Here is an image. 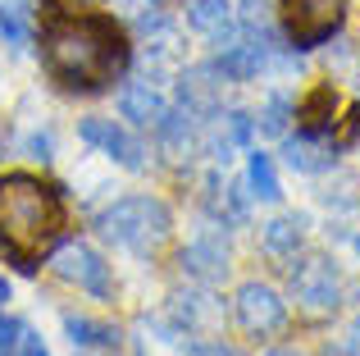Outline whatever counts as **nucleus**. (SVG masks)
<instances>
[{
	"instance_id": "obj_17",
	"label": "nucleus",
	"mask_w": 360,
	"mask_h": 356,
	"mask_svg": "<svg viewBox=\"0 0 360 356\" xmlns=\"http://www.w3.org/2000/svg\"><path fill=\"white\" fill-rule=\"evenodd\" d=\"M246 187H251L255 201H278V196H283L278 174H274V160L264 151H251V155H246Z\"/></svg>"
},
{
	"instance_id": "obj_24",
	"label": "nucleus",
	"mask_w": 360,
	"mask_h": 356,
	"mask_svg": "<svg viewBox=\"0 0 360 356\" xmlns=\"http://www.w3.org/2000/svg\"><path fill=\"white\" fill-rule=\"evenodd\" d=\"M9 302V284H5V279H0V306H5Z\"/></svg>"
},
{
	"instance_id": "obj_15",
	"label": "nucleus",
	"mask_w": 360,
	"mask_h": 356,
	"mask_svg": "<svg viewBox=\"0 0 360 356\" xmlns=\"http://www.w3.org/2000/svg\"><path fill=\"white\" fill-rule=\"evenodd\" d=\"M64 333H69L73 348H82V352H110V348H119V329L91 320V315H64Z\"/></svg>"
},
{
	"instance_id": "obj_25",
	"label": "nucleus",
	"mask_w": 360,
	"mask_h": 356,
	"mask_svg": "<svg viewBox=\"0 0 360 356\" xmlns=\"http://www.w3.org/2000/svg\"><path fill=\"white\" fill-rule=\"evenodd\" d=\"M269 356H297V352H269Z\"/></svg>"
},
{
	"instance_id": "obj_13",
	"label": "nucleus",
	"mask_w": 360,
	"mask_h": 356,
	"mask_svg": "<svg viewBox=\"0 0 360 356\" xmlns=\"http://www.w3.org/2000/svg\"><path fill=\"white\" fill-rule=\"evenodd\" d=\"M301 238H306V220H297V215H278V220H269L264 233H260L264 251H269L274 260H292L301 251Z\"/></svg>"
},
{
	"instance_id": "obj_9",
	"label": "nucleus",
	"mask_w": 360,
	"mask_h": 356,
	"mask_svg": "<svg viewBox=\"0 0 360 356\" xmlns=\"http://www.w3.org/2000/svg\"><path fill=\"white\" fill-rule=\"evenodd\" d=\"M292 115L301 119V137H315V142H319V137H328V133H333V124H338V119H333L338 115V91L328 87V82H319V87L310 91Z\"/></svg>"
},
{
	"instance_id": "obj_8",
	"label": "nucleus",
	"mask_w": 360,
	"mask_h": 356,
	"mask_svg": "<svg viewBox=\"0 0 360 356\" xmlns=\"http://www.w3.org/2000/svg\"><path fill=\"white\" fill-rule=\"evenodd\" d=\"M78 137L87 146H96V151H105L115 165H123V170H132V174L146 170V146H141L128 128H119L115 119H82Z\"/></svg>"
},
{
	"instance_id": "obj_23",
	"label": "nucleus",
	"mask_w": 360,
	"mask_h": 356,
	"mask_svg": "<svg viewBox=\"0 0 360 356\" xmlns=\"http://www.w3.org/2000/svg\"><path fill=\"white\" fill-rule=\"evenodd\" d=\"M324 356H356V352H352V348L342 343V348H324Z\"/></svg>"
},
{
	"instance_id": "obj_10",
	"label": "nucleus",
	"mask_w": 360,
	"mask_h": 356,
	"mask_svg": "<svg viewBox=\"0 0 360 356\" xmlns=\"http://www.w3.org/2000/svg\"><path fill=\"white\" fill-rule=\"evenodd\" d=\"M119 110H123V119H128V124L155 128L160 119L169 115V101L160 96V87H150V82H128V87H123V96H119Z\"/></svg>"
},
{
	"instance_id": "obj_14",
	"label": "nucleus",
	"mask_w": 360,
	"mask_h": 356,
	"mask_svg": "<svg viewBox=\"0 0 360 356\" xmlns=\"http://www.w3.org/2000/svg\"><path fill=\"white\" fill-rule=\"evenodd\" d=\"M0 42L9 51L32 46V0H0Z\"/></svg>"
},
{
	"instance_id": "obj_1",
	"label": "nucleus",
	"mask_w": 360,
	"mask_h": 356,
	"mask_svg": "<svg viewBox=\"0 0 360 356\" xmlns=\"http://www.w3.org/2000/svg\"><path fill=\"white\" fill-rule=\"evenodd\" d=\"M46 46V69L55 82L73 91H96L115 82L128 69V42L123 27L105 14H60L51 18L41 37Z\"/></svg>"
},
{
	"instance_id": "obj_16",
	"label": "nucleus",
	"mask_w": 360,
	"mask_h": 356,
	"mask_svg": "<svg viewBox=\"0 0 360 356\" xmlns=\"http://www.w3.org/2000/svg\"><path fill=\"white\" fill-rule=\"evenodd\" d=\"M283 155H288V165L297 174H328L333 160H338V155L324 151L315 137H288V142H283Z\"/></svg>"
},
{
	"instance_id": "obj_12",
	"label": "nucleus",
	"mask_w": 360,
	"mask_h": 356,
	"mask_svg": "<svg viewBox=\"0 0 360 356\" xmlns=\"http://www.w3.org/2000/svg\"><path fill=\"white\" fill-rule=\"evenodd\" d=\"M183 269L196 279H224L229 274V247L219 238H196L192 247L183 251Z\"/></svg>"
},
{
	"instance_id": "obj_22",
	"label": "nucleus",
	"mask_w": 360,
	"mask_h": 356,
	"mask_svg": "<svg viewBox=\"0 0 360 356\" xmlns=\"http://www.w3.org/2000/svg\"><path fill=\"white\" fill-rule=\"evenodd\" d=\"M347 348H352V352L360 356V320L352 324V329H347Z\"/></svg>"
},
{
	"instance_id": "obj_19",
	"label": "nucleus",
	"mask_w": 360,
	"mask_h": 356,
	"mask_svg": "<svg viewBox=\"0 0 360 356\" xmlns=\"http://www.w3.org/2000/svg\"><path fill=\"white\" fill-rule=\"evenodd\" d=\"M9 356H51V352H46V343H41V333H37V329L18 324V333H14V348H9Z\"/></svg>"
},
{
	"instance_id": "obj_7",
	"label": "nucleus",
	"mask_w": 360,
	"mask_h": 356,
	"mask_svg": "<svg viewBox=\"0 0 360 356\" xmlns=\"http://www.w3.org/2000/svg\"><path fill=\"white\" fill-rule=\"evenodd\" d=\"M51 269L64 279V284L82 288V293L91 297H110V265L96 256L91 247H82V242H64L60 251H55Z\"/></svg>"
},
{
	"instance_id": "obj_26",
	"label": "nucleus",
	"mask_w": 360,
	"mask_h": 356,
	"mask_svg": "<svg viewBox=\"0 0 360 356\" xmlns=\"http://www.w3.org/2000/svg\"><path fill=\"white\" fill-rule=\"evenodd\" d=\"M356 256H360V233H356Z\"/></svg>"
},
{
	"instance_id": "obj_3",
	"label": "nucleus",
	"mask_w": 360,
	"mask_h": 356,
	"mask_svg": "<svg viewBox=\"0 0 360 356\" xmlns=\"http://www.w3.org/2000/svg\"><path fill=\"white\" fill-rule=\"evenodd\" d=\"M96 229H101V238H110L115 247L146 256V251H160L169 242L174 220H169V205L160 201V196H123V201L105 205V210L96 215Z\"/></svg>"
},
{
	"instance_id": "obj_21",
	"label": "nucleus",
	"mask_w": 360,
	"mask_h": 356,
	"mask_svg": "<svg viewBox=\"0 0 360 356\" xmlns=\"http://www.w3.org/2000/svg\"><path fill=\"white\" fill-rule=\"evenodd\" d=\"M14 333H18V324H9L5 315H0V356H9V348H14Z\"/></svg>"
},
{
	"instance_id": "obj_4",
	"label": "nucleus",
	"mask_w": 360,
	"mask_h": 356,
	"mask_svg": "<svg viewBox=\"0 0 360 356\" xmlns=\"http://www.w3.org/2000/svg\"><path fill=\"white\" fill-rule=\"evenodd\" d=\"M278 9H283V27H288L297 51L328 42L347 18V0H278Z\"/></svg>"
},
{
	"instance_id": "obj_20",
	"label": "nucleus",
	"mask_w": 360,
	"mask_h": 356,
	"mask_svg": "<svg viewBox=\"0 0 360 356\" xmlns=\"http://www.w3.org/2000/svg\"><path fill=\"white\" fill-rule=\"evenodd\" d=\"M187 356H238V352L224 343H196V348H187Z\"/></svg>"
},
{
	"instance_id": "obj_6",
	"label": "nucleus",
	"mask_w": 360,
	"mask_h": 356,
	"mask_svg": "<svg viewBox=\"0 0 360 356\" xmlns=\"http://www.w3.org/2000/svg\"><path fill=\"white\" fill-rule=\"evenodd\" d=\"M292 297H297V306L310 311V315L338 311V302H342V279H338L333 260H324V256L301 260V265L292 269Z\"/></svg>"
},
{
	"instance_id": "obj_2",
	"label": "nucleus",
	"mask_w": 360,
	"mask_h": 356,
	"mask_svg": "<svg viewBox=\"0 0 360 356\" xmlns=\"http://www.w3.org/2000/svg\"><path fill=\"white\" fill-rule=\"evenodd\" d=\"M64 229V201L51 183L32 174H5L0 178V242L14 256H37L51 247Z\"/></svg>"
},
{
	"instance_id": "obj_11",
	"label": "nucleus",
	"mask_w": 360,
	"mask_h": 356,
	"mask_svg": "<svg viewBox=\"0 0 360 356\" xmlns=\"http://www.w3.org/2000/svg\"><path fill=\"white\" fill-rule=\"evenodd\" d=\"M187 23H192L196 32L214 37V42H233V37H238L233 0H192V5H187Z\"/></svg>"
},
{
	"instance_id": "obj_27",
	"label": "nucleus",
	"mask_w": 360,
	"mask_h": 356,
	"mask_svg": "<svg viewBox=\"0 0 360 356\" xmlns=\"http://www.w3.org/2000/svg\"><path fill=\"white\" fill-rule=\"evenodd\" d=\"M246 5H255V0H246Z\"/></svg>"
},
{
	"instance_id": "obj_18",
	"label": "nucleus",
	"mask_w": 360,
	"mask_h": 356,
	"mask_svg": "<svg viewBox=\"0 0 360 356\" xmlns=\"http://www.w3.org/2000/svg\"><path fill=\"white\" fill-rule=\"evenodd\" d=\"M288 119H292V101L283 96V91H269V101H264L255 128H260L264 137H283V133H288Z\"/></svg>"
},
{
	"instance_id": "obj_5",
	"label": "nucleus",
	"mask_w": 360,
	"mask_h": 356,
	"mask_svg": "<svg viewBox=\"0 0 360 356\" xmlns=\"http://www.w3.org/2000/svg\"><path fill=\"white\" fill-rule=\"evenodd\" d=\"M233 320L242 324V333L251 338H269L288 324V302L274 293L269 284H242L233 293Z\"/></svg>"
}]
</instances>
